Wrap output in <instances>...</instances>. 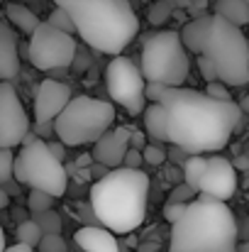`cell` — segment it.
<instances>
[{
    "mask_svg": "<svg viewBox=\"0 0 249 252\" xmlns=\"http://www.w3.org/2000/svg\"><path fill=\"white\" fill-rule=\"evenodd\" d=\"M162 105L166 108L168 142L191 155L227 147L242 118L235 100H215L205 91L183 86H166Z\"/></svg>",
    "mask_w": 249,
    "mask_h": 252,
    "instance_id": "6da1fadb",
    "label": "cell"
},
{
    "mask_svg": "<svg viewBox=\"0 0 249 252\" xmlns=\"http://www.w3.org/2000/svg\"><path fill=\"white\" fill-rule=\"evenodd\" d=\"M81 39L95 52L122 54L139 32V17L130 0H54Z\"/></svg>",
    "mask_w": 249,
    "mask_h": 252,
    "instance_id": "7a4b0ae2",
    "label": "cell"
},
{
    "mask_svg": "<svg viewBox=\"0 0 249 252\" xmlns=\"http://www.w3.org/2000/svg\"><path fill=\"white\" fill-rule=\"evenodd\" d=\"M149 176L139 169L115 167L90 189V208L95 218L117 235L137 230L147 218Z\"/></svg>",
    "mask_w": 249,
    "mask_h": 252,
    "instance_id": "3957f363",
    "label": "cell"
},
{
    "mask_svg": "<svg viewBox=\"0 0 249 252\" xmlns=\"http://www.w3.org/2000/svg\"><path fill=\"white\" fill-rule=\"evenodd\" d=\"M237 233L230 206L198 193L171 225L168 252H237Z\"/></svg>",
    "mask_w": 249,
    "mask_h": 252,
    "instance_id": "277c9868",
    "label": "cell"
},
{
    "mask_svg": "<svg viewBox=\"0 0 249 252\" xmlns=\"http://www.w3.org/2000/svg\"><path fill=\"white\" fill-rule=\"evenodd\" d=\"M218 71V81L225 86L249 84V42L242 27L222 20L220 15H208L200 52Z\"/></svg>",
    "mask_w": 249,
    "mask_h": 252,
    "instance_id": "5b68a950",
    "label": "cell"
},
{
    "mask_svg": "<svg viewBox=\"0 0 249 252\" xmlns=\"http://www.w3.org/2000/svg\"><path fill=\"white\" fill-rule=\"evenodd\" d=\"M115 125V105L90 95H74L54 120V135L66 147L93 145Z\"/></svg>",
    "mask_w": 249,
    "mask_h": 252,
    "instance_id": "8992f818",
    "label": "cell"
},
{
    "mask_svg": "<svg viewBox=\"0 0 249 252\" xmlns=\"http://www.w3.org/2000/svg\"><path fill=\"white\" fill-rule=\"evenodd\" d=\"M142 74L147 81L164 86H183L191 74V57L181 34L164 30L152 34L142 47Z\"/></svg>",
    "mask_w": 249,
    "mask_h": 252,
    "instance_id": "52a82bcc",
    "label": "cell"
},
{
    "mask_svg": "<svg viewBox=\"0 0 249 252\" xmlns=\"http://www.w3.org/2000/svg\"><path fill=\"white\" fill-rule=\"evenodd\" d=\"M12 179H17L20 184H27L29 189L47 191L54 198L64 196L69 186V176H66L61 159L52 152L49 142L39 137L25 142L20 155H15Z\"/></svg>",
    "mask_w": 249,
    "mask_h": 252,
    "instance_id": "ba28073f",
    "label": "cell"
},
{
    "mask_svg": "<svg viewBox=\"0 0 249 252\" xmlns=\"http://www.w3.org/2000/svg\"><path fill=\"white\" fill-rule=\"evenodd\" d=\"M27 57L32 66L42 71L52 69H66L76 59V39L71 32H64L49 22H39L37 30L29 34Z\"/></svg>",
    "mask_w": 249,
    "mask_h": 252,
    "instance_id": "9c48e42d",
    "label": "cell"
},
{
    "mask_svg": "<svg viewBox=\"0 0 249 252\" xmlns=\"http://www.w3.org/2000/svg\"><path fill=\"white\" fill-rule=\"evenodd\" d=\"M105 84H108L110 98L117 105H122L130 115H139L147 108V95H144L147 79L132 59L120 57V54L112 57L105 71Z\"/></svg>",
    "mask_w": 249,
    "mask_h": 252,
    "instance_id": "30bf717a",
    "label": "cell"
},
{
    "mask_svg": "<svg viewBox=\"0 0 249 252\" xmlns=\"http://www.w3.org/2000/svg\"><path fill=\"white\" fill-rule=\"evenodd\" d=\"M29 132V118L10 81H0V147H17Z\"/></svg>",
    "mask_w": 249,
    "mask_h": 252,
    "instance_id": "8fae6325",
    "label": "cell"
},
{
    "mask_svg": "<svg viewBox=\"0 0 249 252\" xmlns=\"http://www.w3.org/2000/svg\"><path fill=\"white\" fill-rule=\"evenodd\" d=\"M237 191V169L230 159L215 155V157H208V167L205 174L200 179V186H198V193H205L215 201H230Z\"/></svg>",
    "mask_w": 249,
    "mask_h": 252,
    "instance_id": "7c38bea8",
    "label": "cell"
},
{
    "mask_svg": "<svg viewBox=\"0 0 249 252\" xmlns=\"http://www.w3.org/2000/svg\"><path fill=\"white\" fill-rule=\"evenodd\" d=\"M71 88L59 81H42L34 88V120L39 123H54L56 115L66 108V103L71 100Z\"/></svg>",
    "mask_w": 249,
    "mask_h": 252,
    "instance_id": "4fadbf2b",
    "label": "cell"
},
{
    "mask_svg": "<svg viewBox=\"0 0 249 252\" xmlns=\"http://www.w3.org/2000/svg\"><path fill=\"white\" fill-rule=\"evenodd\" d=\"M130 130L127 125H117V127H110L108 132H103L95 142H93V159L105 164V167L115 169L122 167V159L130 150Z\"/></svg>",
    "mask_w": 249,
    "mask_h": 252,
    "instance_id": "5bb4252c",
    "label": "cell"
},
{
    "mask_svg": "<svg viewBox=\"0 0 249 252\" xmlns=\"http://www.w3.org/2000/svg\"><path fill=\"white\" fill-rule=\"evenodd\" d=\"M20 71V52H17V32L0 20V81L15 79Z\"/></svg>",
    "mask_w": 249,
    "mask_h": 252,
    "instance_id": "9a60e30c",
    "label": "cell"
},
{
    "mask_svg": "<svg viewBox=\"0 0 249 252\" xmlns=\"http://www.w3.org/2000/svg\"><path fill=\"white\" fill-rule=\"evenodd\" d=\"M76 245L83 252H120L115 235L108 228H98V225L79 228L76 230Z\"/></svg>",
    "mask_w": 249,
    "mask_h": 252,
    "instance_id": "2e32d148",
    "label": "cell"
},
{
    "mask_svg": "<svg viewBox=\"0 0 249 252\" xmlns=\"http://www.w3.org/2000/svg\"><path fill=\"white\" fill-rule=\"evenodd\" d=\"M144 127L154 142H168V125H166V108L162 103H149L144 110Z\"/></svg>",
    "mask_w": 249,
    "mask_h": 252,
    "instance_id": "e0dca14e",
    "label": "cell"
},
{
    "mask_svg": "<svg viewBox=\"0 0 249 252\" xmlns=\"http://www.w3.org/2000/svg\"><path fill=\"white\" fill-rule=\"evenodd\" d=\"M5 15H7L10 25H12L15 30H20L22 34H32V32L37 30V25H39V17H37L27 5H20V2H10V5L5 7Z\"/></svg>",
    "mask_w": 249,
    "mask_h": 252,
    "instance_id": "ac0fdd59",
    "label": "cell"
},
{
    "mask_svg": "<svg viewBox=\"0 0 249 252\" xmlns=\"http://www.w3.org/2000/svg\"><path fill=\"white\" fill-rule=\"evenodd\" d=\"M215 15L237 27L249 25V5L245 0H215Z\"/></svg>",
    "mask_w": 249,
    "mask_h": 252,
    "instance_id": "d6986e66",
    "label": "cell"
},
{
    "mask_svg": "<svg viewBox=\"0 0 249 252\" xmlns=\"http://www.w3.org/2000/svg\"><path fill=\"white\" fill-rule=\"evenodd\" d=\"M205 22H208V15H203V17H195V20H191L178 34H181V42H183V47L188 49V52H193V54H198L200 52V42H203V32H205Z\"/></svg>",
    "mask_w": 249,
    "mask_h": 252,
    "instance_id": "ffe728a7",
    "label": "cell"
},
{
    "mask_svg": "<svg viewBox=\"0 0 249 252\" xmlns=\"http://www.w3.org/2000/svg\"><path fill=\"white\" fill-rule=\"evenodd\" d=\"M205 167H208V159H205V157L191 155V157L183 162V184L191 186L193 191H198L200 179H203V174H205Z\"/></svg>",
    "mask_w": 249,
    "mask_h": 252,
    "instance_id": "44dd1931",
    "label": "cell"
},
{
    "mask_svg": "<svg viewBox=\"0 0 249 252\" xmlns=\"http://www.w3.org/2000/svg\"><path fill=\"white\" fill-rule=\"evenodd\" d=\"M42 235H44V230L39 228L37 220H20V225H17V243H25L29 248H37L39 240H42Z\"/></svg>",
    "mask_w": 249,
    "mask_h": 252,
    "instance_id": "7402d4cb",
    "label": "cell"
},
{
    "mask_svg": "<svg viewBox=\"0 0 249 252\" xmlns=\"http://www.w3.org/2000/svg\"><path fill=\"white\" fill-rule=\"evenodd\" d=\"M27 206L32 213H42V211H49L54 206V196L47 193V191H39V189H32L29 196H27Z\"/></svg>",
    "mask_w": 249,
    "mask_h": 252,
    "instance_id": "603a6c76",
    "label": "cell"
},
{
    "mask_svg": "<svg viewBox=\"0 0 249 252\" xmlns=\"http://www.w3.org/2000/svg\"><path fill=\"white\" fill-rule=\"evenodd\" d=\"M12 169H15V152H12V147H0V186L12 179Z\"/></svg>",
    "mask_w": 249,
    "mask_h": 252,
    "instance_id": "cb8c5ba5",
    "label": "cell"
},
{
    "mask_svg": "<svg viewBox=\"0 0 249 252\" xmlns=\"http://www.w3.org/2000/svg\"><path fill=\"white\" fill-rule=\"evenodd\" d=\"M37 248L39 252H66V243L59 233H44Z\"/></svg>",
    "mask_w": 249,
    "mask_h": 252,
    "instance_id": "d4e9b609",
    "label": "cell"
},
{
    "mask_svg": "<svg viewBox=\"0 0 249 252\" xmlns=\"http://www.w3.org/2000/svg\"><path fill=\"white\" fill-rule=\"evenodd\" d=\"M142 157H144V162L147 164H152V167H162L166 162V150L162 145H147L144 150H142Z\"/></svg>",
    "mask_w": 249,
    "mask_h": 252,
    "instance_id": "484cf974",
    "label": "cell"
},
{
    "mask_svg": "<svg viewBox=\"0 0 249 252\" xmlns=\"http://www.w3.org/2000/svg\"><path fill=\"white\" fill-rule=\"evenodd\" d=\"M37 223H39V228H42L44 233H59V230H61V218H59L52 208H49V211H42Z\"/></svg>",
    "mask_w": 249,
    "mask_h": 252,
    "instance_id": "4316f807",
    "label": "cell"
},
{
    "mask_svg": "<svg viewBox=\"0 0 249 252\" xmlns=\"http://www.w3.org/2000/svg\"><path fill=\"white\" fill-rule=\"evenodd\" d=\"M49 25H54V27H59V30H64V32H76V27H74V22H71V17L61 10V7H56L52 15H49V20H47Z\"/></svg>",
    "mask_w": 249,
    "mask_h": 252,
    "instance_id": "83f0119b",
    "label": "cell"
},
{
    "mask_svg": "<svg viewBox=\"0 0 249 252\" xmlns=\"http://www.w3.org/2000/svg\"><path fill=\"white\" fill-rule=\"evenodd\" d=\"M205 93H208L210 98H215V100H232V95H230L227 86L222 84V81H210L208 88H205Z\"/></svg>",
    "mask_w": 249,
    "mask_h": 252,
    "instance_id": "f1b7e54d",
    "label": "cell"
},
{
    "mask_svg": "<svg viewBox=\"0 0 249 252\" xmlns=\"http://www.w3.org/2000/svg\"><path fill=\"white\" fill-rule=\"evenodd\" d=\"M186 206L188 203H181V201H168L166 203V208H164V216H166V220L173 225L181 216H183V211H186Z\"/></svg>",
    "mask_w": 249,
    "mask_h": 252,
    "instance_id": "f546056e",
    "label": "cell"
},
{
    "mask_svg": "<svg viewBox=\"0 0 249 252\" xmlns=\"http://www.w3.org/2000/svg\"><path fill=\"white\" fill-rule=\"evenodd\" d=\"M164 93H166V86L164 84L147 81V86H144V95H147V100H152V103H162Z\"/></svg>",
    "mask_w": 249,
    "mask_h": 252,
    "instance_id": "4dcf8cb0",
    "label": "cell"
},
{
    "mask_svg": "<svg viewBox=\"0 0 249 252\" xmlns=\"http://www.w3.org/2000/svg\"><path fill=\"white\" fill-rule=\"evenodd\" d=\"M198 69H200V76L210 84V81H218V71H215V66L203 57V54H198Z\"/></svg>",
    "mask_w": 249,
    "mask_h": 252,
    "instance_id": "1f68e13d",
    "label": "cell"
},
{
    "mask_svg": "<svg viewBox=\"0 0 249 252\" xmlns=\"http://www.w3.org/2000/svg\"><path fill=\"white\" fill-rule=\"evenodd\" d=\"M144 164V157H142V150H127V155H125V159H122V167L127 169H139Z\"/></svg>",
    "mask_w": 249,
    "mask_h": 252,
    "instance_id": "d6a6232c",
    "label": "cell"
},
{
    "mask_svg": "<svg viewBox=\"0 0 249 252\" xmlns=\"http://www.w3.org/2000/svg\"><path fill=\"white\" fill-rule=\"evenodd\" d=\"M130 147L132 150H144L147 147V140H144V132H139V130H130Z\"/></svg>",
    "mask_w": 249,
    "mask_h": 252,
    "instance_id": "836d02e7",
    "label": "cell"
},
{
    "mask_svg": "<svg viewBox=\"0 0 249 252\" xmlns=\"http://www.w3.org/2000/svg\"><path fill=\"white\" fill-rule=\"evenodd\" d=\"M108 171H110V167H105V164H100V162H93V164L88 167V174H90L95 181H98V179H103Z\"/></svg>",
    "mask_w": 249,
    "mask_h": 252,
    "instance_id": "e575fe53",
    "label": "cell"
},
{
    "mask_svg": "<svg viewBox=\"0 0 249 252\" xmlns=\"http://www.w3.org/2000/svg\"><path fill=\"white\" fill-rule=\"evenodd\" d=\"M5 252H34V248H29V245H25V243H17V245H12V248H5Z\"/></svg>",
    "mask_w": 249,
    "mask_h": 252,
    "instance_id": "d590c367",
    "label": "cell"
},
{
    "mask_svg": "<svg viewBox=\"0 0 249 252\" xmlns=\"http://www.w3.org/2000/svg\"><path fill=\"white\" fill-rule=\"evenodd\" d=\"M49 147H52V152H54L59 159H64V147H66L64 142H59V145H56V142H49Z\"/></svg>",
    "mask_w": 249,
    "mask_h": 252,
    "instance_id": "8d00e7d4",
    "label": "cell"
},
{
    "mask_svg": "<svg viewBox=\"0 0 249 252\" xmlns=\"http://www.w3.org/2000/svg\"><path fill=\"white\" fill-rule=\"evenodd\" d=\"M95 159H93V155H81L79 159H76V167H90Z\"/></svg>",
    "mask_w": 249,
    "mask_h": 252,
    "instance_id": "74e56055",
    "label": "cell"
},
{
    "mask_svg": "<svg viewBox=\"0 0 249 252\" xmlns=\"http://www.w3.org/2000/svg\"><path fill=\"white\" fill-rule=\"evenodd\" d=\"M7 206H10V196H7V191L0 186V211H5Z\"/></svg>",
    "mask_w": 249,
    "mask_h": 252,
    "instance_id": "f35d334b",
    "label": "cell"
},
{
    "mask_svg": "<svg viewBox=\"0 0 249 252\" xmlns=\"http://www.w3.org/2000/svg\"><path fill=\"white\" fill-rule=\"evenodd\" d=\"M240 110H242V113H247V115H249V93L245 95V98H242V103H240Z\"/></svg>",
    "mask_w": 249,
    "mask_h": 252,
    "instance_id": "ab89813d",
    "label": "cell"
},
{
    "mask_svg": "<svg viewBox=\"0 0 249 252\" xmlns=\"http://www.w3.org/2000/svg\"><path fill=\"white\" fill-rule=\"evenodd\" d=\"M235 169H249V159H247V157L237 159V162H235Z\"/></svg>",
    "mask_w": 249,
    "mask_h": 252,
    "instance_id": "60d3db41",
    "label": "cell"
},
{
    "mask_svg": "<svg viewBox=\"0 0 249 252\" xmlns=\"http://www.w3.org/2000/svg\"><path fill=\"white\" fill-rule=\"evenodd\" d=\"M5 248H7V245H5V233H2V228H0V252H5Z\"/></svg>",
    "mask_w": 249,
    "mask_h": 252,
    "instance_id": "b9f144b4",
    "label": "cell"
},
{
    "mask_svg": "<svg viewBox=\"0 0 249 252\" xmlns=\"http://www.w3.org/2000/svg\"><path fill=\"white\" fill-rule=\"evenodd\" d=\"M237 252H249V243H242V245H237Z\"/></svg>",
    "mask_w": 249,
    "mask_h": 252,
    "instance_id": "7bdbcfd3",
    "label": "cell"
},
{
    "mask_svg": "<svg viewBox=\"0 0 249 252\" xmlns=\"http://www.w3.org/2000/svg\"><path fill=\"white\" fill-rule=\"evenodd\" d=\"M245 2H247V5H249V0H245Z\"/></svg>",
    "mask_w": 249,
    "mask_h": 252,
    "instance_id": "ee69618b",
    "label": "cell"
},
{
    "mask_svg": "<svg viewBox=\"0 0 249 252\" xmlns=\"http://www.w3.org/2000/svg\"><path fill=\"white\" fill-rule=\"evenodd\" d=\"M0 2H2V0H0Z\"/></svg>",
    "mask_w": 249,
    "mask_h": 252,
    "instance_id": "f6af8a7d",
    "label": "cell"
}]
</instances>
